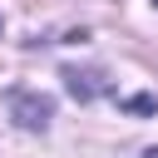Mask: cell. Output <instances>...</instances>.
I'll use <instances>...</instances> for the list:
<instances>
[{"instance_id":"6da1fadb","label":"cell","mask_w":158,"mask_h":158,"mask_svg":"<svg viewBox=\"0 0 158 158\" xmlns=\"http://www.w3.org/2000/svg\"><path fill=\"white\" fill-rule=\"evenodd\" d=\"M5 104H10L15 128H25V133H44V128H49V118H54V99H49V94H40V89H10V94H5Z\"/></svg>"},{"instance_id":"7a4b0ae2","label":"cell","mask_w":158,"mask_h":158,"mask_svg":"<svg viewBox=\"0 0 158 158\" xmlns=\"http://www.w3.org/2000/svg\"><path fill=\"white\" fill-rule=\"evenodd\" d=\"M64 89L79 99V104H89V99H99V94H109V84H104V74L99 69H74V64H64Z\"/></svg>"},{"instance_id":"3957f363","label":"cell","mask_w":158,"mask_h":158,"mask_svg":"<svg viewBox=\"0 0 158 158\" xmlns=\"http://www.w3.org/2000/svg\"><path fill=\"white\" fill-rule=\"evenodd\" d=\"M118 109L123 114H158V99L153 94H128V99H118Z\"/></svg>"},{"instance_id":"277c9868","label":"cell","mask_w":158,"mask_h":158,"mask_svg":"<svg viewBox=\"0 0 158 158\" xmlns=\"http://www.w3.org/2000/svg\"><path fill=\"white\" fill-rule=\"evenodd\" d=\"M143 158H158V148H148V153H143Z\"/></svg>"},{"instance_id":"5b68a950","label":"cell","mask_w":158,"mask_h":158,"mask_svg":"<svg viewBox=\"0 0 158 158\" xmlns=\"http://www.w3.org/2000/svg\"><path fill=\"white\" fill-rule=\"evenodd\" d=\"M153 5H158V0H153Z\"/></svg>"}]
</instances>
